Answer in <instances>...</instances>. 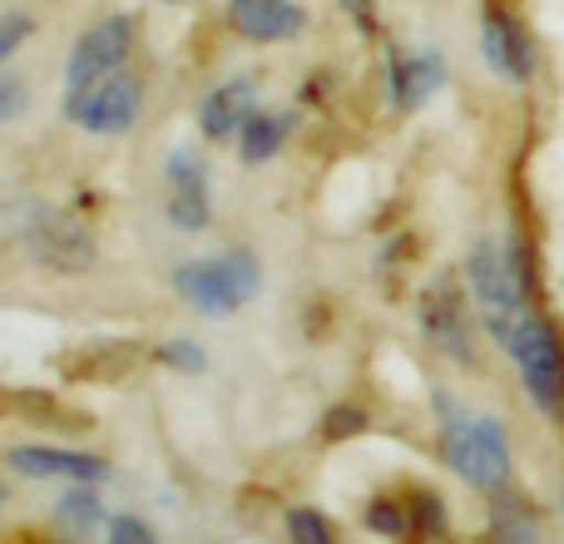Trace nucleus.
<instances>
[{
	"label": "nucleus",
	"mask_w": 564,
	"mask_h": 544,
	"mask_svg": "<svg viewBox=\"0 0 564 544\" xmlns=\"http://www.w3.org/2000/svg\"><path fill=\"white\" fill-rule=\"evenodd\" d=\"M441 456L476 490L500 496L510 486V436L486 411H460L446 401V411H441Z\"/></svg>",
	"instance_id": "f257e3e1"
},
{
	"label": "nucleus",
	"mask_w": 564,
	"mask_h": 544,
	"mask_svg": "<svg viewBox=\"0 0 564 544\" xmlns=\"http://www.w3.org/2000/svg\"><path fill=\"white\" fill-rule=\"evenodd\" d=\"M466 282H470V297H476L480 317H486L496 341L530 312V278L510 243H480L466 263Z\"/></svg>",
	"instance_id": "f03ea898"
},
{
	"label": "nucleus",
	"mask_w": 564,
	"mask_h": 544,
	"mask_svg": "<svg viewBox=\"0 0 564 544\" xmlns=\"http://www.w3.org/2000/svg\"><path fill=\"white\" fill-rule=\"evenodd\" d=\"M500 347H506V357L516 361L520 387L530 391V401H535L550 421H564V347H560L555 327L530 307L525 317L500 337Z\"/></svg>",
	"instance_id": "7ed1b4c3"
},
{
	"label": "nucleus",
	"mask_w": 564,
	"mask_h": 544,
	"mask_svg": "<svg viewBox=\"0 0 564 544\" xmlns=\"http://www.w3.org/2000/svg\"><path fill=\"white\" fill-rule=\"evenodd\" d=\"M174 287L188 307H198L204 317H228L258 292V258L234 248L224 258H198L174 272Z\"/></svg>",
	"instance_id": "20e7f679"
},
{
	"label": "nucleus",
	"mask_w": 564,
	"mask_h": 544,
	"mask_svg": "<svg viewBox=\"0 0 564 544\" xmlns=\"http://www.w3.org/2000/svg\"><path fill=\"white\" fill-rule=\"evenodd\" d=\"M15 243L25 248L35 263H45L55 272H85L95 263V238L69 214H55V208H25V214L15 218Z\"/></svg>",
	"instance_id": "39448f33"
},
{
	"label": "nucleus",
	"mask_w": 564,
	"mask_h": 544,
	"mask_svg": "<svg viewBox=\"0 0 564 544\" xmlns=\"http://www.w3.org/2000/svg\"><path fill=\"white\" fill-rule=\"evenodd\" d=\"M139 109H144V79L134 69H115L79 95H65V115L89 134H124L134 129Z\"/></svg>",
	"instance_id": "423d86ee"
},
{
	"label": "nucleus",
	"mask_w": 564,
	"mask_h": 544,
	"mask_svg": "<svg viewBox=\"0 0 564 544\" xmlns=\"http://www.w3.org/2000/svg\"><path fill=\"white\" fill-rule=\"evenodd\" d=\"M129 50H134V15H109V20H99V25H89L85 35H79V45L69 50L65 95H79V89H89L95 79L124 69Z\"/></svg>",
	"instance_id": "0eeeda50"
},
{
	"label": "nucleus",
	"mask_w": 564,
	"mask_h": 544,
	"mask_svg": "<svg viewBox=\"0 0 564 544\" xmlns=\"http://www.w3.org/2000/svg\"><path fill=\"white\" fill-rule=\"evenodd\" d=\"M421 331L436 351H446L451 361H470L476 357V341H470V312L466 297H460L456 278H436L426 292H421Z\"/></svg>",
	"instance_id": "6e6552de"
},
{
	"label": "nucleus",
	"mask_w": 564,
	"mask_h": 544,
	"mask_svg": "<svg viewBox=\"0 0 564 544\" xmlns=\"http://www.w3.org/2000/svg\"><path fill=\"white\" fill-rule=\"evenodd\" d=\"M480 55H486V65L496 69L500 79H510V85H525V79L535 75V40L525 35V25H520L506 6L480 10Z\"/></svg>",
	"instance_id": "1a4fd4ad"
},
{
	"label": "nucleus",
	"mask_w": 564,
	"mask_h": 544,
	"mask_svg": "<svg viewBox=\"0 0 564 544\" xmlns=\"http://www.w3.org/2000/svg\"><path fill=\"white\" fill-rule=\"evenodd\" d=\"M169 224L184 228V233H204V228L214 224L208 174L194 149H174V154H169Z\"/></svg>",
	"instance_id": "9d476101"
},
{
	"label": "nucleus",
	"mask_w": 564,
	"mask_h": 544,
	"mask_svg": "<svg viewBox=\"0 0 564 544\" xmlns=\"http://www.w3.org/2000/svg\"><path fill=\"white\" fill-rule=\"evenodd\" d=\"M228 25L258 45H282L307 30V10L297 0H228Z\"/></svg>",
	"instance_id": "9b49d317"
},
{
	"label": "nucleus",
	"mask_w": 564,
	"mask_h": 544,
	"mask_svg": "<svg viewBox=\"0 0 564 544\" xmlns=\"http://www.w3.org/2000/svg\"><path fill=\"white\" fill-rule=\"evenodd\" d=\"M10 466L20 476H35V480H105L109 466L89 450H69V446H15L10 450Z\"/></svg>",
	"instance_id": "f8f14e48"
},
{
	"label": "nucleus",
	"mask_w": 564,
	"mask_h": 544,
	"mask_svg": "<svg viewBox=\"0 0 564 544\" xmlns=\"http://www.w3.org/2000/svg\"><path fill=\"white\" fill-rule=\"evenodd\" d=\"M387 85L397 109H421L441 85H446V59L436 50H416V55H391L387 59Z\"/></svg>",
	"instance_id": "ddd939ff"
},
{
	"label": "nucleus",
	"mask_w": 564,
	"mask_h": 544,
	"mask_svg": "<svg viewBox=\"0 0 564 544\" xmlns=\"http://www.w3.org/2000/svg\"><path fill=\"white\" fill-rule=\"evenodd\" d=\"M253 115H258L253 79H228V85H218L214 95L198 105V124H204V134L214 139V144L238 139V129H243Z\"/></svg>",
	"instance_id": "4468645a"
},
{
	"label": "nucleus",
	"mask_w": 564,
	"mask_h": 544,
	"mask_svg": "<svg viewBox=\"0 0 564 544\" xmlns=\"http://www.w3.org/2000/svg\"><path fill=\"white\" fill-rule=\"evenodd\" d=\"M105 525V510H99V496L89 490V480H75V490H65L55 505V530L65 544H85L95 530Z\"/></svg>",
	"instance_id": "2eb2a0df"
},
{
	"label": "nucleus",
	"mask_w": 564,
	"mask_h": 544,
	"mask_svg": "<svg viewBox=\"0 0 564 544\" xmlns=\"http://www.w3.org/2000/svg\"><path fill=\"white\" fill-rule=\"evenodd\" d=\"M288 134H292V115H268V109H258V115L238 129V159H243V164H268V159L288 144Z\"/></svg>",
	"instance_id": "dca6fc26"
},
{
	"label": "nucleus",
	"mask_w": 564,
	"mask_h": 544,
	"mask_svg": "<svg viewBox=\"0 0 564 544\" xmlns=\"http://www.w3.org/2000/svg\"><path fill=\"white\" fill-rule=\"evenodd\" d=\"M288 540L292 544H337V530H332V520L322 510L297 505V510H288Z\"/></svg>",
	"instance_id": "f3484780"
},
{
	"label": "nucleus",
	"mask_w": 564,
	"mask_h": 544,
	"mask_svg": "<svg viewBox=\"0 0 564 544\" xmlns=\"http://www.w3.org/2000/svg\"><path fill=\"white\" fill-rule=\"evenodd\" d=\"M367 530H377V535H406L411 530V510L401 505V500H371L367 505Z\"/></svg>",
	"instance_id": "a211bd4d"
},
{
	"label": "nucleus",
	"mask_w": 564,
	"mask_h": 544,
	"mask_svg": "<svg viewBox=\"0 0 564 544\" xmlns=\"http://www.w3.org/2000/svg\"><path fill=\"white\" fill-rule=\"evenodd\" d=\"M367 431V411L361 406H332L322 416V440H347V436H361Z\"/></svg>",
	"instance_id": "6ab92c4d"
},
{
	"label": "nucleus",
	"mask_w": 564,
	"mask_h": 544,
	"mask_svg": "<svg viewBox=\"0 0 564 544\" xmlns=\"http://www.w3.org/2000/svg\"><path fill=\"white\" fill-rule=\"evenodd\" d=\"M105 544H159V535L139 515H109Z\"/></svg>",
	"instance_id": "aec40b11"
},
{
	"label": "nucleus",
	"mask_w": 564,
	"mask_h": 544,
	"mask_svg": "<svg viewBox=\"0 0 564 544\" xmlns=\"http://www.w3.org/2000/svg\"><path fill=\"white\" fill-rule=\"evenodd\" d=\"M30 35H35V20H30V15H6V20H0V65H6V59L15 55Z\"/></svg>",
	"instance_id": "412c9836"
},
{
	"label": "nucleus",
	"mask_w": 564,
	"mask_h": 544,
	"mask_svg": "<svg viewBox=\"0 0 564 544\" xmlns=\"http://www.w3.org/2000/svg\"><path fill=\"white\" fill-rule=\"evenodd\" d=\"M159 357H164L174 371H204L208 367V357H204V347H198V341H169Z\"/></svg>",
	"instance_id": "4be33fe9"
},
{
	"label": "nucleus",
	"mask_w": 564,
	"mask_h": 544,
	"mask_svg": "<svg viewBox=\"0 0 564 544\" xmlns=\"http://www.w3.org/2000/svg\"><path fill=\"white\" fill-rule=\"evenodd\" d=\"M20 109H25V85H20V79H0V124L15 119Z\"/></svg>",
	"instance_id": "5701e85b"
},
{
	"label": "nucleus",
	"mask_w": 564,
	"mask_h": 544,
	"mask_svg": "<svg viewBox=\"0 0 564 544\" xmlns=\"http://www.w3.org/2000/svg\"><path fill=\"white\" fill-rule=\"evenodd\" d=\"M341 6H347V15L357 20L361 30H377V15H371V0H341Z\"/></svg>",
	"instance_id": "b1692460"
}]
</instances>
